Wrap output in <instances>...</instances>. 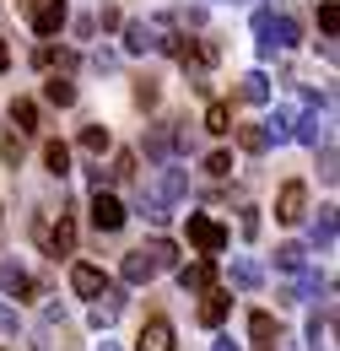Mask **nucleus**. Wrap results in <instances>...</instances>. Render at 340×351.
Segmentation results:
<instances>
[{
	"mask_svg": "<svg viewBox=\"0 0 340 351\" xmlns=\"http://www.w3.org/2000/svg\"><path fill=\"white\" fill-rule=\"evenodd\" d=\"M298 44V22L292 16H270V49H292Z\"/></svg>",
	"mask_w": 340,
	"mask_h": 351,
	"instance_id": "nucleus-22",
	"label": "nucleus"
},
{
	"mask_svg": "<svg viewBox=\"0 0 340 351\" xmlns=\"http://www.w3.org/2000/svg\"><path fill=\"white\" fill-rule=\"evenodd\" d=\"M33 60H38L43 71H54V65H60V71H76V54H71V49H54V44H38Z\"/></svg>",
	"mask_w": 340,
	"mask_h": 351,
	"instance_id": "nucleus-19",
	"label": "nucleus"
},
{
	"mask_svg": "<svg viewBox=\"0 0 340 351\" xmlns=\"http://www.w3.org/2000/svg\"><path fill=\"white\" fill-rule=\"evenodd\" d=\"M146 260H151V270H173V265H178V249H173L168 238H151V243H146Z\"/></svg>",
	"mask_w": 340,
	"mask_h": 351,
	"instance_id": "nucleus-21",
	"label": "nucleus"
},
{
	"mask_svg": "<svg viewBox=\"0 0 340 351\" xmlns=\"http://www.w3.org/2000/svg\"><path fill=\"white\" fill-rule=\"evenodd\" d=\"M97 351H119V341H103V346H97Z\"/></svg>",
	"mask_w": 340,
	"mask_h": 351,
	"instance_id": "nucleus-41",
	"label": "nucleus"
},
{
	"mask_svg": "<svg viewBox=\"0 0 340 351\" xmlns=\"http://www.w3.org/2000/svg\"><path fill=\"white\" fill-rule=\"evenodd\" d=\"M43 168L54 178H65L71 173V146H65V141H49V146H43Z\"/></svg>",
	"mask_w": 340,
	"mask_h": 351,
	"instance_id": "nucleus-17",
	"label": "nucleus"
},
{
	"mask_svg": "<svg viewBox=\"0 0 340 351\" xmlns=\"http://www.w3.org/2000/svg\"><path fill=\"white\" fill-rule=\"evenodd\" d=\"M11 125L27 135V130H38V103H27V97H16L11 103Z\"/></svg>",
	"mask_w": 340,
	"mask_h": 351,
	"instance_id": "nucleus-24",
	"label": "nucleus"
},
{
	"mask_svg": "<svg viewBox=\"0 0 340 351\" xmlns=\"http://www.w3.org/2000/svg\"><path fill=\"white\" fill-rule=\"evenodd\" d=\"M313 152H319V146H313ZM319 173H324V184H335V146H324V152H319Z\"/></svg>",
	"mask_w": 340,
	"mask_h": 351,
	"instance_id": "nucleus-35",
	"label": "nucleus"
},
{
	"mask_svg": "<svg viewBox=\"0 0 340 351\" xmlns=\"http://www.w3.org/2000/svg\"><path fill=\"white\" fill-rule=\"evenodd\" d=\"M82 152L86 157H103V152H108V125H86L82 130Z\"/></svg>",
	"mask_w": 340,
	"mask_h": 351,
	"instance_id": "nucleus-26",
	"label": "nucleus"
},
{
	"mask_svg": "<svg viewBox=\"0 0 340 351\" xmlns=\"http://www.w3.org/2000/svg\"><path fill=\"white\" fill-rule=\"evenodd\" d=\"M125 217H130V211L108 195V189H92V227H97V232H119Z\"/></svg>",
	"mask_w": 340,
	"mask_h": 351,
	"instance_id": "nucleus-2",
	"label": "nucleus"
},
{
	"mask_svg": "<svg viewBox=\"0 0 340 351\" xmlns=\"http://www.w3.org/2000/svg\"><path fill=\"white\" fill-rule=\"evenodd\" d=\"M135 351H173V324H168V319H146Z\"/></svg>",
	"mask_w": 340,
	"mask_h": 351,
	"instance_id": "nucleus-9",
	"label": "nucleus"
},
{
	"mask_svg": "<svg viewBox=\"0 0 340 351\" xmlns=\"http://www.w3.org/2000/svg\"><path fill=\"white\" fill-rule=\"evenodd\" d=\"M97 298H103V303H92V313H86V319H92V330H108V324L119 319V308H125V298H119V292H108V287H103Z\"/></svg>",
	"mask_w": 340,
	"mask_h": 351,
	"instance_id": "nucleus-11",
	"label": "nucleus"
},
{
	"mask_svg": "<svg viewBox=\"0 0 340 351\" xmlns=\"http://www.w3.org/2000/svg\"><path fill=\"white\" fill-rule=\"evenodd\" d=\"M135 103H141V108H151V103H157V82H151V76H146V82H135Z\"/></svg>",
	"mask_w": 340,
	"mask_h": 351,
	"instance_id": "nucleus-36",
	"label": "nucleus"
},
{
	"mask_svg": "<svg viewBox=\"0 0 340 351\" xmlns=\"http://www.w3.org/2000/svg\"><path fill=\"white\" fill-rule=\"evenodd\" d=\"M227 313H232V298H227V292H216V287H206V292H200V324L216 330Z\"/></svg>",
	"mask_w": 340,
	"mask_h": 351,
	"instance_id": "nucleus-6",
	"label": "nucleus"
},
{
	"mask_svg": "<svg viewBox=\"0 0 340 351\" xmlns=\"http://www.w3.org/2000/svg\"><path fill=\"white\" fill-rule=\"evenodd\" d=\"M249 346L254 351H276L281 346V324L270 313H249Z\"/></svg>",
	"mask_w": 340,
	"mask_h": 351,
	"instance_id": "nucleus-5",
	"label": "nucleus"
},
{
	"mask_svg": "<svg viewBox=\"0 0 340 351\" xmlns=\"http://www.w3.org/2000/svg\"><path fill=\"white\" fill-rule=\"evenodd\" d=\"M211 276H216V260H211V254H206V260H195V265H184V270H178V287L200 298V292L211 287Z\"/></svg>",
	"mask_w": 340,
	"mask_h": 351,
	"instance_id": "nucleus-7",
	"label": "nucleus"
},
{
	"mask_svg": "<svg viewBox=\"0 0 340 351\" xmlns=\"http://www.w3.org/2000/svg\"><path fill=\"white\" fill-rule=\"evenodd\" d=\"M238 146H243V152H270V135H265V125H243V130H238Z\"/></svg>",
	"mask_w": 340,
	"mask_h": 351,
	"instance_id": "nucleus-31",
	"label": "nucleus"
},
{
	"mask_svg": "<svg viewBox=\"0 0 340 351\" xmlns=\"http://www.w3.org/2000/svg\"><path fill=\"white\" fill-rule=\"evenodd\" d=\"M157 195H162V200H184V195H189V173H184V168H168V173H162V184H157Z\"/></svg>",
	"mask_w": 340,
	"mask_h": 351,
	"instance_id": "nucleus-18",
	"label": "nucleus"
},
{
	"mask_svg": "<svg viewBox=\"0 0 340 351\" xmlns=\"http://www.w3.org/2000/svg\"><path fill=\"white\" fill-rule=\"evenodd\" d=\"M206 173H211V178H227V173H232V157H227V152H211V157H206Z\"/></svg>",
	"mask_w": 340,
	"mask_h": 351,
	"instance_id": "nucleus-34",
	"label": "nucleus"
},
{
	"mask_svg": "<svg viewBox=\"0 0 340 351\" xmlns=\"http://www.w3.org/2000/svg\"><path fill=\"white\" fill-rule=\"evenodd\" d=\"M308 211V184L292 178V184H281V195H276V221H302Z\"/></svg>",
	"mask_w": 340,
	"mask_h": 351,
	"instance_id": "nucleus-3",
	"label": "nucleus"
},
{
	"mask_svg": "<svg viewBox=\"0 0 340 351\" xmlns=\"http://www.w3.org/2000/svg\"><path fill=\"white\" fill-rule=\"evenodd\" d=\"M319 33H324V38H335V33H340V5H335V0L319 5Z\"/></svg>",
	"mask_w": 340,
	"mask_h": 351,
	"instance_id": "nucleus-32",
	"label": "nucleus"
},
{
	"mask_svg": "<svg viewBox=\"0 0 340 351\" xmlns=\"http://www.w3.org/2000/svg\"><path fill=\"white\" fill-rule=\"evenodd\" d=\"M292 135H298L302 146H319V141H324V125H319V103H308V114H302L298 125H292Z\"/></svg>",
	"mask_w": 340,
	"mask_h": 351,
	"instance_id": "nucleus-13",
	"label": "nucleus"
},
{
	"mask_svg": "<svg viewBox=\"0 0 340 351\" xmlns=\"http://www.w3.org/2000/svg\"><path fill=\"white\" fill-rule=\"evenodd\" d=\"M276 265H281V270H292V276H298L302 265H308V249H302V243H281V249H276Z\"/></svg>",
	"mask_w": 340,
	"mask_h": 351,
	"instance_id": "nucleus-27",
	"label": "nucleus"
},
{
	"mask_svg": "<svg viewBox=\"0 0 340 351\" xmlns=\"http://www.w3.org/2000/svg\"><path fill=\"white\" fill-rule=\"evenodd\" d=\"M238 97H243V103H270V76H265V71H249V76L238 82Z\"/></svg>",
	"mask_w": 340,
	"mask_h": 351,
	"instance_id": "nucleus-15",
	"label": "nucleus"
},
{
	"mask_svg": "<svg viewBox=\"0 0 340 351\" xmlns=\"http://www.w3.org/2000/svg\"><path fill=\"white\" fill-rule=\"evenodd\" d=\"M313 243H319V249H335V206L319 211V221H313Z\"/></svg>",
	"mask_w": 340,
	"mask_h": 351,
	"instance_id": "nucleus-25",
	"label": "nucleus"
},
{
	"mask_svg": "<svg viewBox=\"0 0 340 351\" xmlns=\"http://www.w3.org/2000/svg\"><path fill=\"white\" fill-rule=\"evenodd\" d=\"M168 146H173V130H168V125H157V130L146 135V157H151V162H162V157H168Z\"/></svg>",
	"mask_w": 340,
	"mask_h": 351,
	"instance_id": "nucleus-28",
	"label": "nucleus"
},
{
	"mask_svg": "<svg viewBox=\"0 0 340 351\" xmlns=\"http://www.w3.org/2000/svg\"><path fill=\"white\" fill-rule=\"evenodd\" d=\"M71 287H76L82 298H97L108 281H103V270H97V265H76V270H71Z\"/></svg>",
	"mask_w": 340,
	"mask_h": 351,
	"instance_id": "nucleus-12",
	"label": "nucleus"
},
{
	"mask_svg": "<svg viewBox=\"0 0 340 351\" xmlns=\"http://www.w3.org/2000/svg\"><path fill=\"white\" fill-rule=\"evenodd\" d=\"M43 97H49L54 108H71V103H76V87H71L65 76H49V82H43Z\"/></svg>",
	"mask_w": 340,
	"mask_h": 351,
	"instance_id": "nucleus-23",
	"label": "nucleus"
},
{
	"mask_svg": "<svg viewBox=\"0 0 340 351\" xmlns=\"http://www.w3.org/2000/svg\"><path fill=\"white\" fill-rule=\"evenodd\" d=\"M0 287H5L11 298H27V292H33V281H27V276H22L16 265H5V270H0Z\"/></svg>",
	"mask_w": 340,
	"mask_h": 351,
	"instance_id": "nucleus-29",
	"label": "nucleus"
},
{
	"mask_svg": "<svg viewBox=\"0 0 340 351\" xmlns=\"http://www.w3.org/2000/svg\"><path fill=\"white\" fill-rule=\"evenodd\" d=\"M0 157H5V162H22V141L5 135V141H0Z\"/></svg>",
	"mask_w": 340,
	"mask_h": 351,
	"instance_id": "nucleus-37",
	"label": "nucleus"
},
{
	"mask_svg": "<svg viewBox=\"0 0 340 351\" xmlns=\"http://www.w3.org/2000/svg\"><path fill=\"white\" fill-rule=\"evenodd\" d=\"M108 178H135V152H114V162H108Z\"/></svg>",
	"mask_w": 340,
	"mask_h": 351,
	"instance_id": "nucleus-33",
	"label": "nucleus"
},
{
	"mask_svg": "<svg viewBox=\"0 0 340 351\" xmlns=\"http://www.w3.org/2000/svg\"><path fill=\"white\" fill-rule=\"evenodd\" d=\"M119 276H125L130 287H141V281H151L157 270H151V260H146V249H135V254H125V265H119Z\"/></svg>",
	"mask_w": 340,
	"mask_h": 351,
	"instance_id": "nucleus-14",
	"label": "nucleus"
},
{
	"mask_svg": "<svg viewBox=\"0 0 340 351\" xmlns=\"http://www.w3.org/2000/svg\"><path fill=\"white\" fill-rule=\"evenodd\" d=\"M0 71H11V44L0 38Z\"/></svg>",
	"mask_w": 340,
	"mask_h": 351,
	"instance_id": "nucleus-40",
	"label": "nucleus"
},
{
	"mask_svg": "<svg viewBox=\"0 0 340 351\" xmlns=\"http://www.w3.org/2000/svg\"><path fill=\"white\" fill-rule=\"evenodd\" d=\"M27 16H33V33L49 38V33H60V27H65V16H71V11H65V0H33V11H27Z\"/></svg>",
	"mask_w": 340,
	"mask_h": 351,
	"instance_id": "nucleus-4",
	"label": "nucleus"
},
{
	"mask_svg": "<svg viewBox=\"0 0 340 351\" xmlns=\"http://www.w3.org/2000/svg\"><path fill=\"white\" fill-rule=\"evenodd\" d=\"M141 217L151 221V227H168V200H162V195H157V189H141Z\"/></svg>",
	"mask_w": 340,
	"mask_h": 351,
	"instance_id": "nucleus-16",
	"label": "nucleus"
},
{
	"mask_svg": "<svg viewBox=\"0 0 340 351\" xmlns=\"http://www.w3.org/2000/svg\"><path fill=\"white\" fill-rule=\"evenodd\" d=\"M157 38H162V27H151V22H130L125 27V49L130 54H151Z\"/></svg>",
	"mask_w": 340,
	"mask_h": 351,
	"instance_id": "nucleus-10",
	"label": "nucleus"
},
{
	"mask_svg": "<svg viewBox=\"0 0 340 351\" xmlns=\"http://www.w3.org/2000/svg\"><path fill=\"white\" fill-rule=\"evenodd\" d=\"M189 243H195V249H200V254H221V249H227V227H221V221L216 217H206V211H189Z\"/></svg>",
	"mask_w": 340,
	"mask_h": 351,
	"instance_id": "nucleus-1",
	"label": "nucleus"
},
{
	"mask_svg": "<svg viewBox=\"0 0 340 351\" xmlns=\"http://www.w3.org/2000/svg\"><path fill=\"white\" fill-rule=\"evenodd\" d=\"M0 335H16V308L0 303Z\"/></svg>",
	"mask_w": 340,
	"mask_h": 351,
	"instance_id": "nucleus-38",
	"label": "nucleus"
},
{
	"mask_svg": "<svg viewBox=\"0 0 340 351\" xmlns=\"http://www.w3.org/2000/svg\"><path fill=\"white\" fill-rule=\"evenodd\" d=\"M86 184H92V189H103V184H108V168H103V162H97V168H86Z\"/></svg>",
	"mask_w": 340,
	"mask_h": 351,
	"instance_id": "nucleus-39",
	"label": "nucleus"
},
{
	"mask_svg": "<svg viewBox=\"0 0 340 351\" xmlns=\"http://www.w3.org/2000/svg\"><path fill=\"white\" fill-rule=\"evenodd\" d=\"M71 249H76V217H71V211H60V221L49 227V254L60 260V254H71Z\"/></svg>",
	"mask_w": 340,
	"mask_h": 351,
	"instance_id": "nucleus-8",
	"label": "nucleus"
},
{
	"mask_svg": "<svg viewBox=\"0 0 340 351\" xmlns=\"http://www.w3.org/2000/svg\"><path fill=\"white\" fill-rule=\"evenodd\" d=\"M206 130H211V135L232 130V108H227V103H211V108H206Z\"/></svg>",
	"mask_w": 340,
	"mask_h": 351,
	"instance_id": "nucleus-30",
	"label": "nucleus"
},
{
	"mask_svg": "<svg viewBox=\"0 0 340 351\" xmlns=\"http://www.w3.org/2000/svg\"><path fill=\"white\" fill-rule=\"evenodd\" d=\"M259 281H265V270H259L254 260H232V287H238V292H254Z\"/></svg>",
	"mask_w": 340,
	"mask_h": 351,
	"instance_id": "nucleus-20",
	"label": "nucleus"
}]
</instances>
